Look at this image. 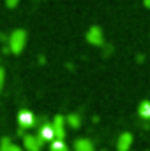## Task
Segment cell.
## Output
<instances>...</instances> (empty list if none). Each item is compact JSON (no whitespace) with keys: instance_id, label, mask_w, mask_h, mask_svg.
I'll return each mask as SVG.
<instances>
[{"instance_id":"6da1fadb","label":"cell","mask_w":150,"mask_h":151,"mask_svg":"<svg viewBox=\"0 0 150 151\" xmlns=\"http://www.w3.org/2000/svg\"><path fill=\"white\" fill-rule=\"evenodd\" d=\"M7 44H9V47H11V53L20 55V53L23 51L25 44H27V32H25V30H21V28L14 30V32L11 34L9 40H7Z\"/></svg>"},{"instance_id":"7a4b0ae2","label":"cell","mask_w":150,"mask_h":151,"mask_svg":"<svg viewBox=\"0 0 150 151\" xmlns=\"http://www.w3.org/2000/svg\"><path fill=\"white\" fill-rule=\"evenodd\" d=\"M66 121H67V119H66L62 114H57V116L53 118V121H51L55 137H57L58 141H64V137H66Z\"/></svg>"},{"instance_id":"3957f363","label":"cell","mask_w":150,"mask_h":151,"mask_svg":"<svg viewBox=\"0 0 150 151\" xmlns=\"http://www.w3.org/2000/svg\"><path fill=\"white\" fill-rule=\"evenodd\" d=\"M23 146L27 148V151H41L42 139L39 135H34V134H25L23 135Z\"/></svg>"},{"instance_id":"277c9868","label":"cell","mask_w":150,"mask_h":151,"mask_svg":"<svg viewBox=\"0 0 150 151\" xmlns=\"http://www.w3.org/2000/svg\"><path fill=\"white\" fill-rule=\"evenodd\" d=\"M87 40L92 46H103L104 44V37H103V30L101 27H90L87 32Z\"/></svg>"},{"instance_id":"5b68a950","label":"cell","mask_w":150,"mask_h":151,"mask_svg":"<svg viewBox=\"0 0 150 151\" xmlns=\"http://www.w3.org/2000/svg\"><path fill=\"white\" fill-rule=\"evenodd\" d=\"M18 121H20V128L21 130H27V128L36 125V118H34V114L30 111H21L18 114Z\"/></svg>"},{"instance_id":"8992f818","label":"cell","mask_w":150,"mask_h":151,"mask_svg":"<svg viewBox=\"0 0 150 151\" xmlns=\"http://www.w3.org/2000/svg\"><path fill=\"white\" fill-rule=\"evenodd\" d=\"M133 144V135L129 132H124L120 137H118V142H117V150L118 151H129Z\"/></svg>"},{"instance_id":"52a82bcc","label":"cell","mask_w":150,"mask_h":151,"mask_svg":"<svg viewBox=\"0 0 150 151\" xmlns=\"http://www.w3.org/2000/svg\"><path fill=\"white\" fill-rule=\"evenodd\" d=\"M39 137L42 139V141H51L53 142V139H57L55 137V132H53V127H51V123L48 125V123H44L41 128H39Z\"/></svg>"},{"instance_id":"ba28073f","label":"cell","mask_w":150,"mask_h":151,"mask_svg":"<svg viewBox=\"0 0 150 151\" xmlns=\"http://www.w3.org/2000/svg\"><path fill=\"white\" fill-rule=\"evenodd\" d=\"M74 151H95L94 142L90 139H76L74 141Z\"/></svg>"},{"instance_id":"9c48e42d","label":"cell","mask_w":150,"mask_h":151,"mask_svg":"<svg viewBox=\"0 0 150 151\" xmlns=\"http://www.w3.org/2000/svg\"><path fill=\"white\" fill-rule=\"evenodd\" d=\"M138 114L143 119H150V100H143L138 107Z\"/></svg>"},{"instance_id":"30bf717a","label":"cell","mask_w":150,"mask_h":151,"mask_svg":"<svg viewBox=\"0 0 150 151\" xmlns=\"http://www.w3.org/2000/svg\"><path fill=\"white\" fill-rule=\"evenodd\" d=\"M66 119H67V123H69L73 128H79V127H81V116H79V114L71 113L67 118H66Z\"/></svg>"},{"instance_id":"8fae6325","label":"cell","mask_w":150,"mask_h":151,"mask_svg":"<svg viewBox=\"0 0 150 151\" xmlns=\"http://www.w3.org/2000/svg\"><path fill=\"white\" fill-rule=\"evenodd\" d=\"M50 151H69V150H67V146L64 144V141L55 139V141L51 142V146H50Z\"/></svg>"},{"instance_id":"7c38bea8","label":"cell","mask_w":150,"mask_h":151,"mask_svg":"<svg viewBox=\"0 0 150 151\" xmlns=\"http://www.w3.org/2000/svg\"><path fill=\"white\" fill-rule=\"evenodd\" d=\"M11 146H12V142L9 137H4L0 141V151H11Z\"/></svg>"},{"instance_id":"4fadbf2b","label":"cell","mask_w":150,"mask_h":151,"mask_svg":"<svg viewBox=\"0 0 150 151\" xmlns=\"http://www.w3.org/2000/svg\"><path fill=\"white\" fill-rule=\"evenodd\" d=\"M18 2H20V0H5V5L12 9V7H16V5H18Z\"/></svg>"},{"instance_id":"5bb4252c","label":"cell","mask_w":150,"mask_h":151,"mask_svg":"<svg viewBox=\"0 0 150 151\" xmlns=\"http://www.w3.org/2000/svg\"><path fill=\"white\" fill-rule=\"evenodd\" d=\"M4 79H5V72H4V69H0V91L4 88Z\"/></svg>"},{"instance_id":"9a60e30c","label":"cell","mask_w":150,"mask_h":151,"mask_svg":"<svg viewBox=\"0 0 150 151\" xmlns=\"http://www.w3.org/2000/svg\"><path fill=\"white\" fill-rule=\"evenodd\" d=\"M11 151H23V150H21L18 144H12V146H11Z\"/></svg>"},{"instance_id":"2e32d148","label":"cell","mask_w":150,"mask_h":151,"mask_svg":"<svg viewBox=\"0 0 150 151\" xmlns=\"http://www.w3.org/2000/svg\"><path fill=\"white\" fill-rule=\"evenodd\" d=\"M143 5H145L147 9H150V0H143Z\"/></svg>"},{"instance_id":"e0dca14e","label":"cell","mask_w":150,"mask_h":151,"mask_svg":"<svg viewBox=\"0 0 150 151\" xmlns=\"http://www.w3.org/2000/svg\"><path fill=\"white\" fill-rule=\"evenodd\" d=\"M103 151H106V150H103Z\"/></svg>"}]
</instances>
